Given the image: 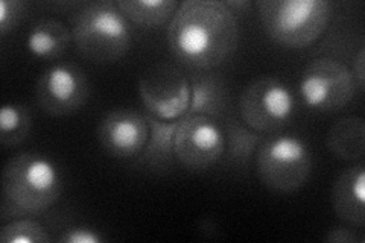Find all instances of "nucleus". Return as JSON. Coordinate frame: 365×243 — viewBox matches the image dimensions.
Segmentation results:
<instances>
[{
  "label": "nucleus",
  "instance_id": "obj_1",
  "mask_svg": "<svg viewBox=\"0 0 365 243\" xmlns=\"http://www.w3.org/2000/svg\"><path fill=\"white\" fill-rule=\"evenodd\" d=\"M239 43V21L224 0H186L168 23V46L190 71L210 72Z\"/></svg>",
  "mask_w": 365,
  "mask_h": 243
},
{
  "label": "nucleus",
  "instance_id": "obj_2",
  "mask_svg": "<svg viewBox=\"0 0 365 243\" xmlns=\"http://www.w3.org/2000/svg\"><path fill=\"white\" fill-rule=\"evenodd\" d=\"M63 173L52 158L38 152H20L2 170V198L28 216L41 214L61 198Z\"/></svg>",
  "mask_w": 365,
  "mask_h": 243
},
{
  "label": "nucleus",
  "instance_id": "obj_3",
  "mask_svg": "<svg viewBox=\"0 0 365 243\" xmlns=\"http://www.w3.org/2000/svg\"><path fill=\"white\" fill-rule=\"evenodd\" d=\"M72 37L79 55L96 64L122 60L133 41L128 19L110 0L78 9L72 19Z\"/></svg>",
  "mask_w": 365,
  "mask_h": 243
},
{
  "label": "nucleus",
  "instance_id": "obj_4",
  "mask_svg": "<svg viewBox=\"0 0 365 243\" xmlns=\"http://www.w3.org/2000/svg\"><path fill=\"white\" fill-rule=\"evenodd\" d=\"M256 8L268 37L289 49L318 41L332 17V5L326 0H262Z\"/></svg>",
  "mask_w": 365,
  "mask_h": 243
},
{
  "label": "nucleus",
  "instance_id": "obj_5",
  "mask_svg": "<svg viewBox=\"0 0 365 243\" xmlns=\"http://www.w3.org/2000/svg\"><path fill=\"white\" fill-rule=\"evenodd\" d=\"M256 169L260 182L271 192L294 193L311 177V148L297 134L265 135L256 152Z\"/></svg>",
  "mask_w": 365,
  "mask_h": 243
},
{
  "label": "nucleus",
  "instance_id": "obj_6",
  "mask_svg": "<svg viewBox=\"0 0 365 243\" xmlns=\"http://www.w3.org/2000/svg\"><path fill=\"white\" fill-rule=\"evenodd\" d=\"M237 110L239 118L251 130L264 135L277 134L294 118L295 98L283 81L260 76L242 90Z\"/></svg>",
  "mask_w": 365,
  "mask_h": 243
},
{
  "label": "nucleus",
  "instance_id": "obj_7",
  "mask_svg": "<svg viewBox=\"0 0 365 243\" xmlns=\"http://www.w3.org/2000/svg\"><path fill=\"white\" fill-rule=\"evenodd\" d=\"M299 91L306 107L318 113H336L355 98L356 86L344 63L323 56L303 68Z\"/></svg>",
  "mask_w": 365,
  "mask_h": 243
},
{
  "label": "nucleus",
  "instance_id": "obj_8",
  "mask_svg": "<svg viewBox=\"0 0 365 243\" xmlns=\"http://www.w3.org/2000/svg\"><path fill=\"white\" fill-rule=\"evenodd\" d=\"M139 95L148 114L162 120H178L189 110V78L174 64L160 63L140 76Z\"/></svg>",
  "mask_w": 365,
  "mask_h": 243
},
{
  "label": "nucleus",
  "instance_id": "obj_9",
  "mask_svg": "<svg viewBox=\"0 0 365 243\" xmlns=\"http://www.w3.org/2000/svg\"><path fill=\"white\" fill-rule=\"evenodd\" d=\"M90 96L88 78L79 66L53 63L46 67L36 84V100L43 113L53 118L72 115Z\"/></svg>",
  "mask_w": 365,
  "mask_h": 243
},
{
  "label": "nucleus",
  "instance_id": "obj_10",
  "mask_svg": "<svg viewBox=\"0 0 365 243\" xmlns=\"http://www.w3.org/2000/svg\"><path fill=\"white\" fill-rule=\"evenodd\" d=\"M222 125L207 115L186 114L178 120L175 158L192 172H202L218 165L224 157Z\"/></svg>",
  "mask_w": 365,
  "mask_h": 243
},
{
  "label": "nucleus",
  "instance_id": "obj_11",
  "mask_svg": "<svg viewBox=\"0 0 365 243\" xmlns=\"http://www.w3.org/2000/svg\"><path fill=\"white\" fill-rule=\"evenodd\" d=\"M150 137L146 115L130 108L113 110L98 126V140L114 158L128 160L142 154Z\"/></svg>",
  "mask_w": 365,
  "mask_h": 243
},
{
  "label": "nucleus",
  "instance_id": "obj_12",
  "mask_svg": "<svg viewBox=\"0 0 365 243\" xmlns=\"http://www.w3.org/2000/svg\"><path fill=\"white\" fill-rule=\"evenodd\" d=\"M332 207L342 224L353 228L365 225V165L342 170L332 187Z\"/></svg>",
  "mask_w": 365,
  "mask_h": 243
},
{
  "label": "nucleus",
  "instance_id": "obj_13",
  "mask_svg": "<svg viewBox=\"0 0 365 243\" xmlns=\"http://www.w3.org/2000/svg\"><path fill=\"white\" fill-rule=\"evenodd\" d=\"M150 125V137L139 155V165L155 173H166L173 169L175 158V133L178 120H162L145 114Z\"/></svg>",
  "mask_w": 365,
  "mask_h": 243
},
{
  "label": "nucleus",
  "instance_id": "obj_14",
  "mask_svg": "<svg viewBox=\"0 0 365 243\" xmlns=\"http://www.w3.org/2000/svg\"><path fill=\"white\" fill-rule=\"evenodd\" d=\"M190 103L187 114L207 115L218 120L230 105V93L225 81L212 72H195L190 78Z\"/></svg>",
  "mask_w": 365,
  "mask_h": 243
},
{
  "label": "nucleus",
  "instance_id": "obj_15",
  "mask_svg": "<svg viewBox=\"0 0 365 243\" xmlns=\"http://www.w3.org/2000/svg\"><path fill=\"white\" fill-rule=\"evenodd\" d=\"M73 41L72 29L63 21L43 17L32 23L26 37V49L34 56L43 61H55L61 58Z\"/></svg>",
  "mask_w": 365,
  "mask_h": 243
},
{
  "label": "nucleus",
  "instance_id": "obj_16",
  "mask_svg": "<svg viewBox=\"0 0 365 243\" xmlns=\"http://www.w3.org/2000/svg\"><path fill=\"white\" fill-rule=\"evenodd\" d=\"M222 131L225 140L224 161L235 169H247L265 135L251 130L236 115H228L222 125Z\"/></svg>",
  "mask_w": 365,
  "mask_h": 243
},
{
  "label": "nucleus",
  "instance_id": "obj_17",
  "mask_svg": "<svg viewBox=\"0 0 365 243\" xmlns=\"http://www.w3.org/2000/svg\"><path fill=\"white\" fill-rule=\"evenodd\" d=\"M327 149L342 161H358L365 155V120L361 115L341 118L329 128Z\"/></svg>",
  "mask_w": 365,
  "mask_h": 243
},
{
  "label": "nucleus",
  "instance_id": "obj_18",
  "mask_svg": "<svg viewBox=\"0 0 365 243\" xmlns=\"http://www.w3.org/2000/svg\"><path fill=\"white\" fill-rule=\"evenodd\" d=\"M116 4L130 23L145 29L166 25L180 6L177 0H119Z\"/></svg>",
  "mask_w": 365,
  "mask_h": 243
},
{
  "label": "nucleus",
  "instance_id": "obj_19",
  "mask_svg": "<svg viewBox=\"0 0 365 243\" xmlns=\"http://www.w3.org/2000/svg\"><path fill=\"white\" fill-rule=\"evenodd\" d=\"M31 111L23 103L9 102L0 108V143L5 149L20 146L31 134Z\"/></svg>",
  "mask_w": 365,
  "mask_h": 243
},
{
  "label": "nucleus",
  "instance_id": "obj_20",
  "mask_svg": "<svg viewBox=\"0 0 365 243\" xmlns=\"http://www.w3.org/2000/svg\"><path fill=\"white\" fill-rule=\"evenodd\" d=\"M51 240L49 231L38 221L29 217H20L0 227L2 243H48Z\"/></svg>",
  "mask_w": 365,
  "mask_h": 243
},
{
  "label": "nucleus",
  "instance_id": "obj_21",
  "mask_svg": "<svg viewBox=\"0 0 365 243\" xmlns=\"http://www.w3.org/2000/svg\"><path fill=\"white\" fill-rule=\"evenodd\" d=\"M28 5L20 0H0V32L6 36L14 31L26 16Z\"/></svg>",
  "mask_w": 365,
  "mask_h": 243
},
{
  "label": "nucleus",
  "instance_id": "obj_22",
  "mask_svg": "<svg viewBox=\"0 0 365 243\" xmlns=\"http://www.w3.org/2000/svg\"><path fill=\"white\" fill-rule=\"evenodd\" d=\"M61 243H102L106 237L101 231L88 225H75L63 231V234L56 239Z\"/></svg>",
  "mask_w": 365,
  "mask_h": 243
},
{
  "label": "nucleus",
  "instance_id": "obj_23",
  "mask_svg": "<svg viewBox=\"0 0 365 243\" xmlns=\"http://www.w3.org/2000/svg\"><path fill=\"white\" fill-rule=\"evenodd\" d=\"M323 240L329 243H364V236H359L350 225H339L330 228Z\"/></svg>",
  "mask_w": 365,
  "mask_h": 243
},
{
  "label": "nucleus",
  "instance_id": "obj_24",
  "mask_svg": "<svg viewBox=\"0 0 365 243\" xmlns=\"http://www.w3.org/2000/svg\"><path fill=\"white\" fill-rule=\"evenodd\" d=\"M353 81H355L356 91L362 93L364 91V79H365V49L361 48L356 53V56L353 58V66L350 68Z\"/></svg>",
  "mask_w": 365,
  "mask_h": 243
},
{
  "label": "nucleus",
  "instance_id": "obj_25",
  "mask_svg": "<svg viewBox=\"0 0 365 243\" xmlns=\"http://www.w3.org/2000/svg\"><path fill=\"white\" fill-rule=\"evenodd\" d=\"M225 5L232 9V13L237 17L241 14H247L250 8L253 6V2L250 0H224Z\"/></svg>",
  "mask_w": 365,
  "mask_h": 243
}]
</instances>
